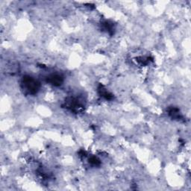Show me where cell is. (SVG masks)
<instances>
[{
	"label": "cell",
	"instance_id": "obj_3",
	"mask_svg": "<svg viewBox=\"0 0 191 191\" xmlns=\"http://www.w3.org/2000/svg\"><path fill=\"white\" fill-rule=\"evenodd\" d=\"M46 81L49 84H52V85L55 86V87H58L61 86L64 82V78L60 74H51L49 76L46 77Z\"/></svg>",
	"mask_w": 191,
	"mask_h": 191
},
{
	"label": "cell",
	"instance_id": "obj_1",
	"mask_svg": "<svg viewBox=\"0 0 191 191\" xmlns=\"http://www.w3.org/2000/svg\"><path fill=\"white\" fill-rule=\"evenodd\" d=\"M21 87L25 93L35 95L40 88V84L37 80L29 75H25L22 78Z\"/></svg>",
	"mask_w": 191,
	"mask_h": 191
},
{
	"label": "cell",
	"instance_id": "obj_5",
	"mask_svg": "<svg viewBox=\"0 0 191 191\" xmlns=\"http://www.w3.org/2000/svg\"><path fill=\"white\" fill-rule=\"evenodd\" d=\"M137 62L139 63L142 66H145V65L148 64L149 62V58H145V57H140V58H136Z\"/></svg>",
	"mask_w": 191,
	"mask_h": 191
},
{
	"label": "cell",
	"instance_id": "obj_8",
	"mask_svg": "<svg viewBox=\"0 0 191 191\" xmlns=\"http://www.w3.org/2000/svg\"><path fill=\"white\" fill-rule=\"evenodd\" d=\"M89 163L93 166H98L100 164V161L97 157L93 156V157H91L89 159Z\"/></svg>",
	"mask_w": 191,
	"mask_h": 191
},
{
	"label": "cell",
	"instance_id": "obj_2",
	"mask_svg": "<svg viewBox=\"0 0 191 191\" xmlns=\"http://www.w3.org/2000/svg\"><path fill=\"white\" fill-rule=\"evenodd\" d=\"M65 105L67 108L70 109L73 112H79L84 108L82 103L80 102L79 100L73 97H70L65 102Z\"/></svg>",
	"mask_w": 191,
	"mask_h": 191
},
{
	"label": "cell",
	"instance_id": "obj_6",
	"mask_svg": "<svg viewBox=\"0 0 191 191\" xmlns=\"http://www.w3.org/2000/svg\"><path fill=\"white\" fill-rule=\"evenodd\" d=\"M102 26H104V29H105L107 31H108L109 33L113 32V25L112 23H111L110 22L105 21L102 23Z\"/></svg>",
	"mask_w": 191,
	"mask_h": 191
},
{
	"label": "cell",
	"instance_id": "obj_4",
	"mask_svg": "<svg viewBox=\"0 0 191 191\" xmlns=\"http://www.w3.org/2000/svg\"><path fill=\"white\" fill-rule=\"evenodd\" d=\"M98 91L101 97H102L103 98H105L107 100H111L113 99V95L110 93V92L108 91L107 89L105 88V87L102 84H100L98 87Z\"/></svg>",
	"mask_w": 191,
	"mask_h": 191
},
{
	"label": "cell",
	"instance_id": "obj_7",
	"mask_svg": "<svg viewBox=\"0 0 191 191\" xmlns=\"http://www.w3.org/2000/svg\"><path fill=\"white\" fill-rule=\"evenodd\" d=\"M169 113H170V116H173V118H179L180 117V115H179V111L177 108H173L170 109L169 111Z\"/></svg>",
	"mask_w": 191,
	"mask_h": 191
}]
</instances>
